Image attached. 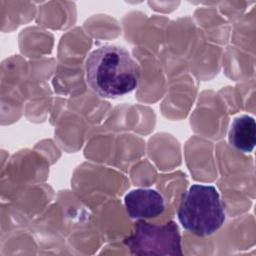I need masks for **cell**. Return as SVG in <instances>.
Wrapping results in <instances>:
<instances>
[{
  "mask_svg": "<svg viewBox=\"0 0 256 256\" xmlns=\"http://www.w3.org/2000/svg\"><path fill=\"white\" fill-rule=\"evenodd\" d=\"M124 243L135 255H182L180 231L174 221L163 225L138 221Z\"/></svg>",
  "mask_w": 256,
  "mask_h": 256,
  "instance_id": "obj_3",
  "label": "cell"
},
{
  "mask_svg": "<svg viewBox=\"0 0 256 256\" xmlns=\"http://www.w3.org/2000/svg\"><path fill=\"white\" fill-rule=\"evenodd\" d=\"M86 80L91 90L105 98H116L133 91L139 83L140 69L129 52L118 45H103L93 50L85 63Z\"/></svg>",
  "mask_w": 256,
  "mask_h": 256,
  "instance_id": "obj_1",
  "label": "cell"
},
{
  "mask_svg": "<svg viewBox=\"0 0 256 256\" xmlns=\"http://www.w3.org/2000/svg\"><path fill=\"white\" fill-rule=\"evenodd\" d=\"M231 146L242 152H252L256 144V124L253 117L241 115L231 123L228 133Z\"/></svg>",
  "mask_w": 256,
  "mask_h": 256,
  "instance_id": "obj_5",
  "label": "cell"
},
{
  "mask_svg": "<svg viewBox=\"0 0 256 256\" xmlns=\"http://www.w3.org/2000/svg\"><path fill=\"white\" fill-rule=\"evenodd\" d=\"M183 228L197 236L218 231L225 222V206L212 185H192L182 196L177 212Z\"/></svg>",
  "mask_w": 256,
  "mask_h": 256,
  "instance_id": "obj_2",
  "label": "cell"
},
{
  "mask_svg": "<svg viewBox=\"0 0 256 256\" xmlns=\"http://www.w3.org/2000/svg\"><path fill=\"white\" fill-rule=\"evenodd\" d=\"M128 215L132 219H150L159 216L165 209L162 195L154 189H134L124 198Z\"/></svg>",
  "mask_w": 256,
  "mask_h": 256,
  "instance_id": "obj_4",
  "label": "cell"
}]
</instances>
